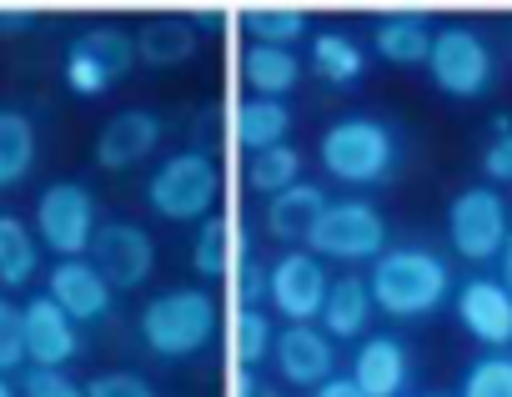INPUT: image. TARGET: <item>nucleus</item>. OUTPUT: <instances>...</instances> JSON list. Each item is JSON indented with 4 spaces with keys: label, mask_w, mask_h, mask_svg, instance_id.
Segmentation results:
<instances>
[{
    "label": "nucleus",
    "mask_w": 512,
    "mask_h": 397,
    "mask_svg": "<svg viewBox=\"0 0 512 397\" xmlns=\"http://www.w3.org/2000/svg\"><path fill=\"white\" fill-rule=\"evenodd\" d=\"M367 287H372L377 312L402 317V322H417V317H427V312L442 307V297H447V287H452V272H447V262H442L437 252H427V247H387V252L372 262Z\"/></svg>",
    "instance_id": "1"
},
{
    "label": "nucleus",
    "mask_w": 512,
    "mask_h": 397,
    "mask_svg": "<svg viewBox=\"0 0 512 397\" xmlns=\"http://www.w3.org/2000/svg\"><path fill=\"white\" fill-rule=\"evenodd\" d=\"M327 292H332V277H327V267H322L317 252H302V247H297V252H287V257L272 262V307H277L292 327L322 317Z\"/></svg>",
    "instance_id": "10"
},
{
    "label": "nucleus",
    "mask_w": 512,
    "mask_h": 397,
    "mask_svg": "<svg viewBox=\"0 0 512 397\" xmlns=\"http://www.w3.org/2000/svg\"><path fill=\"white\" fill-rule=\"evenodd\" d=\"M312 397H367V392H362V387H357L352 377H332V382H322V387H317Z\"/></svg>",
    "instance_id": "39"
},
{
    "label": "nucleus",
    "mask_w": 512,
    "mask_h": 397,
    "mask_svg": "<svg viewBox=\"0 0 512 397\" xmlns=\"http://www.w3.org/2000/svg\"><path fill=\"white\" fill-rule=\"evenodd\" d=\"M292 136V106L287 101H272V96H251L236 106V141L256 156V151H272V146H287Z\"/></svg>",
    "instance_id": "19"
},
{
    "label": "nucleus",
    "mask_w": 512,
    "mask_h": 397,
    "mask_svg": "<svg viewBox=\"0 0 512 397\" xmlns=\"http://www.w3.org/2000/svg\"><path fill=\"white\" fill-rule=\"evenodd\" d=\"M241 76H246V86H251L256 96L282 101L287 91H297V81H302V61H297V51H282V46H246V56H241Z\"/></svg>",
    "instance_id": "21"
},
{
    "label": "nucleus",
    "mask_w": 512,
    "mask_h": 397,
    "mask_svg": "<svg viewBox=\"0 0 512 397\" xmlns=\"http://www.w3.org/2000/svg\"><path fill=\"white\" fill-rule=\"evenodd\" d=\"M36 161V126L26 111H0V186H16Z\"/></svg>",
    "instance_id": "25"
},
{
    "label": "nucleus",
    "mask_w": 512,
    "mask_h": 397,
    "mask_svg": "<svg viewBox=\"0 0 512 397\" xmlns=\"http://www.w3.org/2000/svg\"><path fill=\"white\" fill-rule=\"evenodd\" d=\"M457 322L467 337H477L482 347H512V292L497 277H472L457 287L452 302Z\"/></svg>",
    "instance_id": "11"
},
{
    "label": "nucleus",
    "mask_w": 512,
    "mask_h": 397,
    "mask_svg": "<svg viewBox=\"0 0 512 397\" xmlns=\"http://www.w3.org/2000/svg\"><path fill=\"white\" fill-rule=\"evenodd\" d=\"M0 397H16V392H11V387H6V382H0Z\"/></svg>",
    "instance_id": "41"
},
{
    "label": "nucleus",
    "mask_w": 512,
    "mask_h": 397,
    "mask_svg": "<svg viewBox=\"0 0 512 397\" xmlns=\"http://www.w3.org/2000/svg\"><path fill=\"white\" fill-rule=\"evenodd\" d=\"M136 56L146 66H181L196 56V26L186 16H156L136 31Z\"/></svg>",
    "instance_id": "22"
},
{
    "label": "nucleus",
    "mask_w": 512,
    "mask_h": 397,
    "mask_svg": "<svg viewBox=\"0 0 512 397\" xmlns=\"http://www.w3.org/2000/svg\"><path fill=\"white\" fill-rule=\"evenodd\" d=\"M86 397H156V387L141 372H101L86 382Z\"/></svg>",
    "instance_id": "33"
},
{
    "label": "nucleus",
    "mask_w": 512,
    "mask_h": 397,
    "mask_svg": "<svg viewBox=\"0 0 512 397\" xmlns=\"http://www.w3.org/2000/svg\"><path fill=\"white\" fill-rule=\"evenodd\" d=\"M66 86L76 96H101V91H111V76L96 61H86L81 51H66Z\"/></svg>",
    "instance_id": "34"
},
{
    "label": "nucleus",
    "mask_w": 512,
    "mask_h": 397,
    "mask_svg": "<svg viewBox=\"0 0 512 397\" xmlns=\"http://www.w3.org/2000/svg\"><path fill=\"white\" fill-rule=\"evenodd\" d=\"M432 41H437V31L422 11H387L372 26V51L392 66H427Z\"/></svg>",
    "instance_id": "16"
},
{
    "label": "nucleus",
    "mask_w": 512,
    "mask_h": 397,
    "mask_svg": "<svg viewBox=\"0 0 512 397\" xmlns=\"http://www.w3.org/2000/svg\"><path fill=\"white\" fill-rule=\"evenodd\" d=\"M272 357H277V372H282L292 387H322V382L337 377V342H332L322 327H312V322L287 327V332L277 337Z\"/></svg>",
    "instance_id": "12"
},
{
    "label": "nucleus",
    "mask_w": 512,
    "mask_h": 397,
    "mask_svg": "<svg viewBox=\"0 0 512 397\" xmlns=\"http://www.w3.org/2000/svg\"><path fill=\"white\" fill-rule=\"evenodd\" d=\"M31 21H36L31 6H0V36H21Z\"/></svg>",
    "instance_id": "38"
},
{
    "label": "nucleus",
    "mask_w": 512,
    "mask_h": 397,
    "mask_svg": "<svg viewBox=\"0 0 512 397\" xmlns=\"http://www.w3.org/2000/svg\"><path fill=\"white\" fill-rule=\"evenodd\" d=\"M246 181L256 186V191H272V196H282V191H292L297 181H302V151L287 141V146H272V151H256L251 161H246Z\"/></svg>",
    "instance_id": "27"
},
{
    "label": "nucleus",
    "mask_w": 512,
    "mask_h": 397,
    "mask_svg": "<svg viewBox=\"0 0 512 397\" xmlns=\"http://www.w3.org/2000/svg\"><path fill=\"white\" fill-rule=\"evenodd\" d=\"M497 272H502V277H497V282H502V287H507V292H512V242H507V252H502V257H497Z\"/></svg>",
    "instance_id": "40"
},
{
    "label": "nucleus",
    "mask_w": 512,
    "mask_h": 397,
    "mask_svg": "<svg viewBox=\"0 0 512 397\" xmlns=\"http://www.w3.org/2000/svg\"><path fill=\"white\" fill-rule=\"evenodd\" d=\"M231 347H236V367H256L262 357H272L277 347V332H272V317L262 307H241L236 312V332H231Z\"/></svg>",
    "instance_id": "29"
},
{
    "label": "nucleus",
    "mask_w": 512,
    "mask_h": 397,
    "mask_svg": "<svg viewBox=\"0 0 512 397\" xmlns=\"http://www.w3.org/2000/svg\"><path fill=\"white\" fill-rule=\"evenodd\" d=\"M447 237L467 262H492L507 252L512 227H507V202L492 186H467L447 207Z\"/></svg>",
    "instance_id": "6"
},
{
    "label": "nucleus",
    "mask_w": 512,
    "mask_h": 397,
    "mask_svg": "<svg viewBox=\"0 0 512 397\" xmlns=\"http://www.w3.org/2000/svg\"><path fill=\"white\" fill-rule=\"evenodd\" d=\"M36 232L41 242L61 257V262H76L81 252H91L96 242V202H91V191L81 181H56L41 191V202H36Z\"/></svg>",
    "instance_id": "7"
},
{
    "label": "nucleus",
    "mask_w": 512,
    "mask_h": 397,
    "mask_svg": "<svg viewBox=\"0 0 512 397\" xmlns=\"http://www.w3.org/2000/svg\"><path fill=\"white\" fill-rule=\"evenodd\" d=\"M36 257H41V252H36L31 227H26L21 217H0V282H6V287L31 282Z\"/></svg>",
    "instance_id": "28"
},
{
    "label": "nucleus",
    "mask_w": 512,
    "mask_h": 397,
    "mask_svg": "<svg viewBox=\"0 0 512 397\" xmlns=\"http://www.w3.org/2000/svg\"><path fill=\"white\" fill-rule=\"evenodd\" d=\"M462 397H512V357L487 352L462 372Z\"/></svg>",
    "instance_id": "31"
},
{
    "label": "nucleus",
    "mask_w": 512,
    "mask_h": 397,
    "mask_svg": "<svg viewBox=\"0 0 512 397\" xmlns=\"http://www.w3.org/2000/svg\"><path fill=\"white\" fill-rule=\"evenodd\" d=\"M307 252H317L322 262H377L387 252V222L372 202H357V196L332 202L307 237Z\"/></svg>",
    "instance_id": "5"
},
{
    "label": "nucleus",
    "mask_w": 512,
    "mask_h": 397,
    "mask_svg": "<svg viewBox=\"0 0 512 397\" xmlns=\"http://www.w3.org/2000/svg\"><path fill=\"white\" fill-rule=\"evenodd\" d=\"M161 116L156 111H116L106 126H101V136H96V166H106V171H126V166H136V161H146L156 146H161Z\"/></svg>",
    "instance_id": "13"
},
{
    "label": "nucleus",
    "mask_w": 512,
    "mask_h": 397,
    "mask_svg": "<svg viewBox=\"0 0 512 397\" xmlns=\"http://www.w3.org/2000/svg\"><path fill=\"white\" fill-rule=\"evenodd\" d=\"M482 171H487V181H497V186L512 181V131H497V136H492V146L482 151Z\"/></svg>",
    "instance_id": "36"
},
{
    "label": "nucleus",
    "mask_w": 512,
    "mask_h": 397,
    "mask_svg": "<svg viewBox=\"0 0 512 397\" xmlns=\"http://www.w3.org/2000/svg\"><path fill=\"white\" fill-rule=\"evenodd\" d=\"M327 207H332V202H327L322 186L297 181L292 191L272 196V207H267V232H272L277 242H307V237L317 232V222H322Z\"/></svg>",
    "instance_id": "18"
},
{
    "label": "nucleus",
    "mask_w": 512,
    "mask_h": 397,
    "mask_svg": "<svg viewBox=\"0 0 512 397\" xmlns=\"http://www.w3.org/2000/svg\"><path fill=\"white\" fill-rule=\"evenodd\" d=\"M377 302H372V287L362 277H337L332 292H327V307H322V332L337 342V337H362L367 322H372Z\"/></svg>",
    "instance_id": "20"
},
{
    "label": "nucleus",
    "mask_w": 512,
    "mask_h": 397,
    "mask_svg": "<svg viewBox=\"0 0 512 397\" xmlns=\"http://www.w3.org/2000/svg\"><path fill=\"white\" fill-rule=\"evenodd\" d=\"M352 382L367 397H402V387H407V347L397 337H367L357 347Z\"/></svg>",
    "instance_id": "17"
},
{
    "label": "nucleus",
    "mask_w": 512,
    "mask_h": 397,
    "mask_svg": "<svg viewBox=\"0 0 512 397\" xmlns=\"http://www.w3.org/2000/svg\"><path fill=\"white\" fill-rule=\"evenodd\" d=\"M226 257H231V227H226V217H206L196 232V247H191L196 277H206V282L226 277Z\"/></svg>",
    "instance_id": "30"
},
{
    "label": "nucleus",
    "mask_w": 512,
    "mask_h": 397,
    "mask_svg": "<svg viewBox=\"0 0 512 397\" xmlns=\"http://www.w3.org/2000/svg\"><path fill=\"white\" fill-rule=\"evenodd\" d=\"M46 297H51L71 322H96V317L111 312V282H106L86 257H76V262H56V267H51V287H46Z\"/></svg>",
    "instance_id": "14"
},
{
    "label": "nucleus",
    "mask_w": 512,
    "mask_h": 397,
    "mask_svg": "<svg viewBox=\"0 0 512 397\" xmlns=\"http://www.w3.org/2000/svg\"><path fill=\"white\" fill-rule=\"evenodd\" d=\"M241 21H246L251 46H282V51H292L307 36V11H297V6H251Z\"/></svg>",
    "instance_id": "26"
},
{
    "label": "nucleus",
    "mask_w": 512,
    "mask_h": 397,
    "mask_svg": "<svg viewBox=\"0 0 512 397\" xmlns=\"http://www.w3.org/2000/svg\"><path fill=\"white\" fill-rule=\"evenodd\" d=\"M91 267L111 282V292H136L156 272V242L136 222H106L91 242Z\"/></svg>",
    "instance_id": "9"
},
{
    "label": "nucleus",
    "mask_w": 512,
    "mask_h": 397,
    "mask_svg": "<svg viewBox=\"0 0 512 397\" xmlns=\"http://www.w3.org/2000/svg\"><path fill=\"white\" fill-rule=\"evenodd\" d=\"M21 312H26V357L36 367H66L76 357V347H81L76 342V322L51 297H36Z\"/></svg>",
    "instance_id": "15"
},
{
    "label": "nucleus",
    "mask_w": 512,
    "mask_h": 397,
    "mask_svg": "<svg viewBox=\"0 0 512 397\" xmlns=\"http://www.w3.org/2000/svg\"><path fill=\"white\" fill-rule=\"evenodd\" d=\"M211 337H216V297L201 287H171L141 307V342L166 362L196 357Z\"/></svg>",
    "instance_id": "3"
},
{
    "label": "nucleus",
    "mask_w": 512,
    "mask_h": 397,
    "mask_svg": "<svg viewBox=\"0 0 512 397\" xmlns=\"http://www.w3.org/2000/svg\"><path fill=\"white\" fill-rule=\"evenodd\" d=\"M231 397H272V387L256 377V367H236V377H231Z\"/></svg>",
    "instance_id": "37"
},
{
    "label": "nucleus",
    "mask_w": 512,
    "mask_h": 397,
    "mask_svg": "<svg viewBox=\"0 0 512 397\" xmlns=\"http://www.w3.org/2000/svg\"><path fill=\"white\" fill-rule=\"evenodd\" d=\"M312 66H317V76L332 81V86H357V81L367 76V51H362L347 31H322V36L312 41Z\"/></svg>",
    "instance_id": "23"
},
{
    "label": "nucleus",
    "mask_w": 512,
    "mask_h": 397,
    "mask_svg": "<svg viewBox=\"0 0 512 397\" xmlns=\"http://www.w3.org/2000/svg\"><path fill=\"white\" fill-rule=\"evenodd\" d=\"M71 51H81L86 61H96L111 81H121L141 56H136V36H126V31H116V26H96V31H81L76 41H71Z\"/></svg>",
    "instance_id": "24"
},
{
    "label": "nucleus",
    "mask_w": 512,
    "mask_h": 397,
    "mask_svg": "<svg viewBox=\"0 0 512 397\" xmlns=\"http://www.w3.org/2000/svg\"><path fill=\"white\" fill-rule=\"evenodd\" d=\"M21 392H26V397H86V387L71 382L61 367H31Z\"/></svg>",
    "instance_id": "35"
},
{
    "label": "nucleus",
    "mask_w": 512,
    "mask_h": 397,
    "mask_svg": "<svg viewBox=\"0 0 512 397\" xmlns=\"http://www.w3.org/2000/svg\"><path fill=\"white\" fill-rule=\"evenodd\" d=\"M26 362V312L0 302V372H11Z\"/></svg>",
    "instance_id": "32"
},
{
    "label": "nucleus",
    "mask_w": 512,
    "mask_h": 397,
    "mask_svg": "<svg viewBox=\"0 0 512 397\" xmlns=\"http://www.w3.org/2000/svg\"><path fill=\"white\" fill-rule=\"evenodd\" d=\"M427 76L437 81V91H447L457 101H472L492 86V51L477 31L442 26L437 41H432V56H427Z\"/></svg>",
    "instance_id": "8"
},
{
    "label": "nucleus",
    "mask_w": 512,
    "mask_h": 397,
    "mask_svg": "<svg viewBox=\"0 0 512 397\" xmlns=\"http://www.w3.org/2000/svg\"><path fill=\"white\" fill-rule=\"evenodd\" d=\"M317 156H322L327 176H337L347 186H382L397 166V136L377 116H342L322 131Z\"/></svg>",
    "instance_id": "2"
},
{
    "label": "nucleus",
    "mask_w": 512,
    "mask_h": 397,
    "mask_svg": "<svg viewBox=\"0 0 512 397\" xmlns=\"http://www.w3.org/2000/svg\"><path fill=\"white\" fill-rule=\"evenodd\" d=\"M216 196H221V171H216L211 151H201V146L166 156L156 166V176L146 181V202L166 222H196V217L206 222Z\"/></svg>",
    "instance_id": "4"
}]
</instances>
